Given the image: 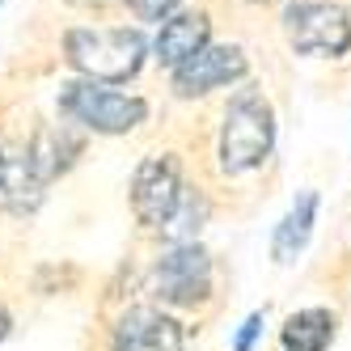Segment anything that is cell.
Wrapping results in <instances>:
<instances>
[{"mask_svg":"<svg viewBox=\"0 0 351 351\" xmlns=\"http://www.w3.org/2000/svg\"><path fill=\"white\" fill-rule=\"evenodd\" d=\"M263 326H267L263 313H250V317L241 322V330L233 335V351H254V343H258V335H263Z\"/></svg>","mask_w":351,"mask_h":351,"instance_id":"9a60e30c","label":"cell"},{"mask_svg":"<svg viewBox=\"0 0 351 351\" xmlns=\"http://www.w3.org/2000/svg\"><path fill=\"white\" fill-rule=\"evenodd\" d=\"M250 5H275V0H250Z\"/></svg>","mask_w":351,"mask_h":351,"instance_id":"e0dca14e","label":"cell"},{"mask_svg":"<svg viewBox=\"0 0 351 351\" xmlns=\"http://www.w3.org/2000/svg\"><path fill=\"white\" fill-rule=\"evenodd\" d=\"M275 153V110L258 89H237L220 119L216 157L229 178H245L271 161Z\"/></svg>","mask_w":351,"mask_h":351,"instance_id":"7a4b0ae2","label":"cell"},{"mask_svg":"<svg viewBox=\"0 0 351 351\" xmlns=\"http://www.w3.org/2000/svg\"><path fill=\"white\" fill-rule=\"evenodd\" d=\"M284 34L296 56L339 60L351 51V13L330 0H292L284 9Z\"/></svg>","mask_w":351,"mask_h":351,"instance_id":"8992f818","label":"cell"},{"mask_svg":"<svg viewBox=\"0 0 351 351\" xmlns=\"http://www.w3.org/2000/svg\"><path fill=\"white\" fill-rule=\"evenodd\" d=\"M140 21H169L173 13H178L182 0H123Z\"/></svg>","mask_w":351,"mask_h":351,"instance_id":"5bb4252c","label":"cell"},{"mask_svg":"<svg viewBox=\"0 0 351 351\" xmlns=\"http://www.w3.org/2000/svg\"><path fill=\"white\" fill-rule=\"evenodd\" d=\"M64 60L93 85L132 81L148 60V38L136 26H72L64 34Z\"/></svg>","mask_w":351,"mask_h":351,"instance_id":"6da1fadb","label":"cell"},{"mask_svg":"<svg viewBox=\"0 0 351 351\" xmlns=\"http://www.w3.org/2000/svg\"><path fill=\"white\" fill-rule=\"evenodd\" d=\"M0 5H5V0H0Z\"/></svg>","mask_w":351,"mask_h":351,"instance_id":"ac0fdd59","label":"cell"},{"mask_svg":"<svg viewBox=\"0 0 351 351\" xmlns=\"http://www.w3.org/2000/svg\"><path fill=\"white\" fill-rule=\"evenodd\" d=\"M47 199V182L34 165L26 136L0 132V212L5 216H30Z\"/></svg>","mask_w":351,"mask_h":351,"instance_id":"ba28073f","label":"cell"},{"mask_svg":"<svg viewBox=\"0 0 351 351\" xmlns=\"http://www.w3.org/2000/svg\"><path fill=\"white\" fill-rule=\"evenodd\" d=\"M186 199L182 157L178 153H148L132 173V216L140 229L165 233Z\"/></svg>","mask_w":351,"mask_h":351,"instance_id":"5b68a950","label":"cell"},{"mask_svg":"<svg viewBox=\"0 0 351 351\" xmlns=\"http://www.w3.org/2000/svg\"><path fill=\"white\" fill-rule=\"evenodd\" d=\"M9 330H13V313H9L5 305H0V343L9 339Z\"/></svg>","mask_w":351,"mask_h":351,"instance_id":"2e32d148","label":"cell"},{"mask_svg":"<svg viewBox=\"0 0 351 351\" xmlns=\"http://www.w3.org/2000/svg\"><path fill=\"white\" fill-rule=\"evenodd\" d=\"M339 335V313L326 305H309L288 313V322L280 326V347L284 351H330Z\"/></svg>","mask_w":351,"mask_h":351,"instance_id":"7c38bea8","label":"cell"},{"mask_svg":"<svg viewBox=\"0 0 351 351\" xmlns=\"http://www.w3.org/2000/svg\"><path fill=\"white\" fill-rule=\"evenodd\" d=\"M60 114L93 136H128L148 119V102L140 93H119L110 85L93 81H68L60 85Z\"/></svg>","mask_w":351,"mask_h":351,"instance_id":"277c9868","label":"cell"},{"mask_svg":"<svg viewBox=\"0 0 351 351\" xmlns=\"http://www.w3.org/2000/svg\"><path fill=\"white\" fill-rule=\"evenodd\" d=\"M245 51L237 43H208L204 51H195L186 64H178L169 72V85L178 97H204L212 89H224V85H233L245 77Z\"/></svg>","mask_w":351,"mask_h":351,"instance_id":"9c48e42d","label":"cell"},{"mask_svg":"<svg viewBox=\"0 0 351 351\" xmlns=\"http://www.w3.org/2000/svg\"><path fill=\"white\" fill-rule=\"evenodd\" d=\"M106 351H186V326L161 305H128L106 326Z\"/></svg>","mask_w":351,"mask_h":351,"instance_id":"52a82bcc","label":"cell"},{"mask_svg":"<svg viewBox=\"0 0 351 351\" xmlns=\"http://www.w3.org/2000/svg\"><path fill=\"white\" fill-rule=\"evenodd\" d=\"M313 224H317V195H313V191H300L296 204L284 212V220L275 224V237H271V254H275V263H292L300 250L309 245Z\"/></svg>","mask_w":351,"mask_h":351,"instance_id":"4fadbf2b","label":"cell"},{"mask_svg":"<svg viewBox=\"0 0 351 351\" xmlns=\"http://www.w3.org/2000/svg\"><path fill=\"white\" fill-rule=\"evenodd\" d=\"M216 284H220L216 258L199 241H169L153 258V271H148V292L165 309H178V313L208 309L216 300Z\"/></svg>","mask_w":351,"mask_h":351,"instance_id":"3957f363","label":"cell"},{"mask_svg":"<svg viewBox=\"0 0 351 351\" xmlns=\"http://www.w3.org/2000/svg\"><path fill=\"white\" fill-rule=\"evenodd\" d=\"M212 43V21H208V13H173L169 21H161V30H157V38H153V60L161 64V68H178V64H186L195 51H204V47Z\"/></svg>","mask_w":351,"mask_h":351,"instance_id":"30bf717a","label":"cell"},{"mask_svg":"<svg viewBox=\"0 0 351 351\" xmlns=\"http://www.w3.org/2000/svg\"><path fill=\"white\" fill-rule=\"evenodd\" d=\"M30 153H34V165L43 173V182L51 186L56 178H64V173L72 169V161L81 157L85 140L72 132V123H51V128H38L34 136H26Z\"/></svg>","mask_w":351,"mask_h":351,"instance_id":"8fae6325","label":"cell"}]
</instances>
